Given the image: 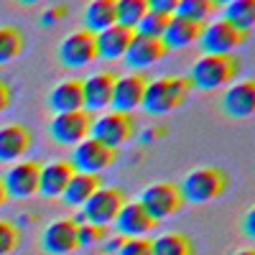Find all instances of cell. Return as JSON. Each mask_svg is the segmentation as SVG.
<instances>
[{
  "instance_id": "obj_9",
  "label": "cell",
  "mask_w": 255,
  "mask_h": 255,
  "mask_svg": "<svg viewBox=\"0 0 255 255\" xmlns=\"http://www.w3.org/2000/svg\"><path fill=\"white\" fill-rule=\"evenodd\" d=\"M69 161L74 166V171H79V174H97L100 176V171L110 168L118 161V151L115 148L102 145L95 138H84L82 143L74 145Z\"/></svg>"
},
{
  "instance_id": "obj_12",
  "label": "cell",
  "mask_w": 255,
  "mask_h": 255,
  "mask_svg": "<svg viewBox=\"0 0 255 255\" xmlns=\"http://www.w3.org/2000/svg\"><path fill=\"white\" fill-rule=\"evenodd\" d=\"M38 176H41V161H20L8 168V174L3 176L8 197L26 199L38 194Z\"/></svg>"
},
{
  "instance_id": "obj_37",
  "label": "cell",
  "mask_w": 255,
  "mask_h": 255,
  "mask_svg": "<svg viewBox=\"0 0 255 255\" xmlns=\"http://www.w3.org/2000/svg\"><path fill=\"white\" fill-rule=\"evenodd\" d=\"M245 235L253 240L255 238V209H250L245 215Z\"/></svg>"
},
{
  "instance_id": "obj_16",
  "label": "cell",
  "mask_w": 255,
  "mask_h": 255,
  "mask_svg": "<svg viewBox=\"0 0 255 255\" xmlns=\"http://www.w3.org/2000/svg\"><path fill=\"white\" fill-rule=\"evenodd\" d=\"M156 225L158 222L143 209L140 202H125L115 217V230L120 232V238H143Z\"/></svg>"
},
{
  "instance_id": "obj_21",
  "label": "cell",
  "mask_w": 255,
  "mask_h": 255,
  "mask_svg": "<svg viewBox=\"0 0 255 255\" xmlns=\"http://www.w3.org/2000/svg\"><path fill=\"white\" fill-rule=\"evenodd\" d=\"M49 108L61 115V113H74L84 110V90L82 79H64L49 92Z\"/></svg>"
},
{
  "instance_id": "obj_29",
  "label": "cell",
  "mask_w": 255,
  "mask_h": 255,
  "mask_svg": "<svg viewBox=\"0 0 255 255\" xmlns=\"http://www.w3.org/2000/svg\"><path fill=\"white\" fill-rule=\"evenodd\" d=\"M215 13H217L215 0H179V8H176V15L197 20V23H207Z\"/></svg>"
},
{
  "instance_id": "obj_18",
  "label": "cell",
  "mask_w": 255,
  "mask_h": 255,
  "mask_svg": "<svg viewBox=\"0 0 255 255\" xmlns=\"http://www.w3.org/2000/svg\"><path fill=\"white\" fill-rule=\"evenodd\" d=\"M222 110L225 115L235 120H248L255 113V82L245 79V82L232 84L222 97Z\"/></svg>"
},
{
  "instance_id": "obj_3",
  "label": "cell",
  "mask_w": 255,
  "mask_h": 255,
  "mask_svg": "<svg viewBox=\"0 0 255 255\" xmlns=\"http://www.w3.org/2000/svg\"><path fill=\"white\" fill-rule=\"evenodd\" d=\"M227 174L217 166H204V168H194L191 174H186V179L179 184L184 202L191 204H207L215 202L217 197H222L227 191Z\"/></svg>"
},
{
  "instance_id": "obj_30",
  "label": "cell",
  "mask_w": 255,
  "mask_h": 255,
  "mask_svg": "<svg viewBox=\"0 0 255 255\" xmlns=\"http://www.w3.org/2000/svg\"><path fill=\"white\" fill-rule=\"evenodd\" d=\"M168 18H171V15H161V13H151V10H148L143 15V20L135 26V33L151 36V38H163V31L168 26Z\"/></svg>"
},
{
  "instance_id": "obj_15",
  "label": "cell",
  "mask_w": 255,
  "mask_h": 255,
  "mask_svg": "<svg viewBox=\"0 0 255 255\" xmlns=\"http://www.w3.org/2000/svg\"><path fill=\"white\" fill-rule=\"evenodd\" d=\"M77 222L74 220H56L51 222L44 235H41V248L49 255H69L74 250H79V240H77Z\"/></svg>"
},
{
  "instance_id": "obj_28",
  "label": "cell",
  "mask_w": 255,
  "mask_h": 255,
  "mask_svg": "<svg viewBox=\"0 0 255 255\" xmlns=\"http://www.w3.org/2000/svg\"><path fill=\"white\" fill-rule=\"evenodd\" d=\"M26 36L15 26H0V64H8L23 54Z\"/></svg>"
},
{
  "instance_id": "obj_33",
  "label": "cell",
  "mask_w": 255,
  "mask_h": 255,
  "mask_svg": "<svg viewBox=\"0 0 255 255\" xmlns=\"http://www.w3.org/2000/svg\"><path fill=\"white\" fill-rule=\"evenodd\" d=\"M115 255H153L148 238H125Z\"/></svg>"
},
{
  "instance_id": "obj_14",
  "label": "cell",
  "mask_w": 255,
  "mask_h": 255,
  "mask_svg": "<svg viewBox=\"0 0 255 255\" xmlns=\"http://www.w3.org/2000/svg\"><path fill=\"white\" fill-rule=\"evenodd\" d=\"M33 148V133L31 128L20 125V123H10L0 128V161L10 163V161H20L23 156L31 153Z\"/></svg>"
},
{
  "instance_id": "obj_40",
  "label": "cell",
  "mask_w": 255,
  "mask_h": 255,
  "mask_svg": "<svg viewBox=\"0 0 255 255\" xmlns=\"http://www.w3.org/2000/svg\"><path fill=\"white\" fill-rule=\"evenodd\" d=\"M227 3H232V0H215V5H217V8H225Z\"/></svg>"
},
{
  "instance_id": "obj_2",
  "label": "cell",
  "mask_w": 255,
  "mask_h": 255,
  "mask_svg": "<svg viewBox=\"0 0 255 255\" xmlns=\"http://www.w3.org/2000/svg\"><path fill=\"white\" fill-rule=\"evenodd\" d=\"M189 95H191L189 77H161V79L148 82L140 108L151 115H166V113L179 110L189 100Z\"/></svg>"
},
{
  "instance_id": "obj_41",
  "label": "cell",
  "mask_w": 255,
  "mask_h": 255,
  "mask_svg": "<svg viewBox=\"0 0 255 255\" xmlns=\"http://www.w3.org/2000/svg\"><path fill=\"white\" fill-rule=\"evenodd\" d=\"M235 255H255L253 250H240V253H235Z\"/></svg>"
},
{
  "instance_id": "obj_19",
  "label": "cell",
  "mask_w": 255,
  "mask_h": 255,
  "mask_svg": "<svg viewBox=\"0 0 255 255\" xmlns=\"http://www.w3.org/2000/svg\"><path fill=\"white\" fill-rule=\"evenodd\" d=\"M115 74L113 72H97L90 79H82V90H84V110L97 113L105 110L113 100V87H115Z\"/></svg>"
},
{
  "instance_id": "obj_32",
  "label": "cell",
  "mask_w": 255,
  "mask_h": 255,
  "mask_svg": "<svg viewBox=\"0 0 255 255\" xmlns=\"http://www.w3.org/2000/svg\"><path fill=\"white\" fill-rule=\"evenodd\" d=\"M105 227H97V225H90V222H84L77 227V240H79V248H87V245H97L105 240Z\"/></svg>"
},
{
  "instance_id": "obj_27",
  "label": "cell",
  "mask_w": 255,
  "mask_h": 255,
  "mask_svg": "<svg viewBox=\"0 0 255 255\" xmlns=\"http://www.w3.org/2000/svg\"><path fill=\"white\" fill-rule=\"evenodd\" d=\"M148 13V0H115V23L135 31V26Z\"/></svg>"
},
{
  "instance_id": "obj_4",
  "label": "cell",
  "mask_w": 255,
  "mask_h": 255,
  "mask_svg": "<svg viewBox=\"0 0 255 255\" xmlns=\"http://www.w3.org/2000/svg\"><path fill=\"white\" fill-rule=\"evenodd\" d=\"M138 202L143 204V209H145L156 222L179 215V212L184 209V204H186L184 197H181L179 184H171V181H158V184L145 186Z\"/></svg>"
},
{
  "instance_id": "obj_20",
  "label": "cell",
  "mask_w": 255,
  "mask_h": 255,
  "mask_svg": "<svg viewBox=\"0 0 255 255\" xmlns=\"http://www.w3.org/2000/svg\"><path fill=\"white\" fill-rule=\"evenodd\" d=\"M202 28H204V23H197V20H189V18H181V15H171L166 31H163V44L168 46V51L186 49V46L199 41Z\"/></svg>"
},
{
  "instance_id": "obj_25",
  "label": "cell",
  "mask_w": 255,
  "mask_h": 255,
  "mask_svg": "<svg viewBox=\"0 0 255 255\" xmlns=\"http://www.w3.org/2000/svg\"><path fill=\"white\" fill-rule=\"evenodd\" d=\"M222 20H227L230 26H235L243 33H253V26H255V0H232V3H227Z\"/></svg>"
},
{
  "instance_id": "obj_17",
  "label": "cell",
  "mask_w": 255,
  "mask_h": 255,
  "mask_svg": "<svg viewBox=\"0 0 255 255\" xmlns=\"http://www.w3.org/2000/svg\"><path fill=\"white\" fill-rule=\"evenodd\" d=\"M74 166L69 158H59V161H51V163H41V176H38V191L44 197H61L67 184L72 181L74 176Z\"/></svg>"
},
{
  "instance_id": "obj_5",
  "label": "cell",
  "mask_w": 255,
  "mask_h": 255,
  "mask_svg": "<svg viewBox=\"0 0 255 255\" xmlns=\"http://www.w3.org/2000/svg\"><path fill=\"white\" fill-rule=\"evenodd\" d=\"M128 202L125 191L118 186H100L95 194L82 204V217L84 222L97 225V227H108L110 222H115L118 212L123 209V204Z\"/></svg>"
},
{
  "instance_id": "obj_26",
  "label": "cell",
  "mask_w": 255,
  "mask_h": 255,
  "mask_svg": "<svg viewBox=\"0 0 255 255\" xmlns=\"http://www.w3.org/2000/svg\"><path fill=\"white\" fill-rule=\"evenodd\" d=\"M153 255H194V240L184 232H166V235L151 240Z\"/></svg>"
},
{
  "instance_id": "obj_8",
  "label": "cell",
  "mask_w": 255,
  "mask_h": 255,
  "mask_svg": "<svg viewBox=\"0 0 255 255\" xmlns=\"http://www.w3.org/2000/svg\"><path fill=\"white\" fill-rule=\"evenodd\" d=\"M250 33L238 31L235 26H230L227 20H215V23H204L202 36L197 44L202 46L204 54H235V49L248 44Z\"/></svg>"
},
{
  "instance_id": "obj_13",
  "label": "cell",
  "mask_w": 255,
  "mask_h": 255,
  "mask_svg": "<svg viewBox=\"0 0 255 255\" xmlns=\"http://www.w3.org/2000/svg\"><path fill=\"white\" fill-rule=\"evenodd\" d=\"M168 54V46L163 44V38H151V36H140V33H133V41L125 51V64L130 69H138L143 72L145 67L161 61L163 56Z\"/></svg>"
},
{
  "instance_id": "obj_35",
  "label": "cell",
  "mask_w": 255,
  "mask_h": 255,
  "mask_svg": "<svg viewBox=\"0 0 255 255\" xmlns=\"http://www.w3.org/2000/svg\"><path fill=\"white\" fill-rule=\"evenodd\" d=\"M10 102H13V90H10V84L5 79H0V115H3L8 108H10Z\"/></svg>"
},
{
  "instance_id": "obj_6",
  "label": "cell",
  "mask_w": 255,
  "mask_h": 255,
  "mask_svg": "<svg viewBox=\"0 0 255 255\" xmlns=\"http://www.w3.org/2000/svg\"><path fill=\"white\" fill-rule=\"evenodd\" d=\"M135 135V118L130 113H108L102 118H95L92 123V130H90V138L100 140L102 145L108 148H118L125 145Z\"/></svg>"
},
{
  "instance_id": "obj_34",
  "label": "cell",
  "mask_w": 255,
  "mask_h": 255,
  "mask_svg": "<svg viewBox=\"0 0 255 255\" xmlns=\"http://www.w3.org/2000/svg\"><path fill=\"white\" fill-rule=\"evenodd\" d=\"M179 0H148V10L161 13V15H176Z\"/></svg>"
},
{
  "instance_id": "obj_24",
  "label": "cell",
  "mask_w": 255,
  "mask_h": 255,
  "mask_svg": "<svg viewBox=\"0 0 255 255\" xmlns=\"http://www.w3.org/2000/svg\"><path fill=\"white\" fill-rule=\"evenodd\" d=\"M110 26H115V0H92L84 10V31L97 36Z\"/></svg>"
},
{
  "instance_id": "obj_23",
  "label": "cell",
  "mask_w": 255,
  "mask_h": 255,
  "mask_svg": "<svg viewBox=\"0 0 255 255\" xmlns=\"http://www.w3.org/2000/svg\"><path fill=\"white\" fill-rule=\"evenodd\" d=\"M100 186H102V179H100L97 174H79V171H77V174L72 176V181L67 184V189H64L61 199L67 202L69 207H82Z\"/></svg>"
},
{
  "instance_id": "obj_10",
  "label": "cell",
  "mask_w": 255,
  "mask_h": 255,
  "mask_svg": "<svg viewBox=\"0 0 255 255\" xmlns=\"http://www.w3.org/2000/svg\"><path fill=\"white\" fill-rule=\"evenodd\" d=\"M97 59V41L90 31H74L59 44V61L67 69H84Z\"/></svg>"
},
{
  "instance_id": "obj_38",
  "label": "cell",
  "mask_w": 255,
  "mask_h": 255,
  "mask_svg": "<svg viewBox=\"0 0 255 255\" xmlns=\"http://www.w3.org/2000/svg\"><path fill=\"white\" fill-rule=\"evenodd\" d=\"M8 202V191H5V181H3V176H0V207H3Z\"/></svg>"
},
{
  "instance_id": "obj_11",
  "label": "cell",
  "mask_w": 255,
  "mask_h": 255,
  "mask_svg": "<svg viewBox=\"0 0 255 255\" xmlns=\"http://www.w3.org/2000/svg\"><path fill=\"white\" fill-rule=\"evenodd\" d=\"M148 74L145 72H133V74H125L115 79V87H113V100L110 105L115 108V113H130L135 108H140L145 87H148Z\"/></svg>"
},
{
  "instance_id": "obj_22",
  "label": "cell",
  "mask_w": 255,
  "mask_h": 255,
  "mask_svg": "<svg viewBox=\"0 0 255 255\" xmlns=\"http://www.w3.org/2000/svg\"><path fill=\"white\" fill-rule=\"evenodd\" d=\"M133 33L130 28H123V26H110V28H105L102 33L95 36L97 41V59H123L128 46H130V41H133Z\"/></svg>"
},
{
  "instance_id": "obj_1",
  "label": "cell",
  "mask_w": 255,
  "mask_h": 255,
  "mask_svg": "<svg viewBox=\"0 0 255 255\" xmlns=\"http://www.w3.org/2000/svg\"><path fill=\"white\" fill-rule=\"evenodd\" d=\"M240 69H243V64L238 54H204L191 67V74H189L191 90L212 92L217 87H225V84L235 82Z\"/></svg>"
},
{
  "instance_id": "obj_7",
  "label": "cell",
  "mask_w": 255,
  "mask_h": 255,
  "mask_svg": "<svg viewBox=\"0 0 255 255\" xmlns=\"http://www.w3.org/2000/svg\"><path fill=\"white\" fill-rule=\"evenodd\" d=\"M95 115L90 110H74V113H61L54 115L49 123V135L59 145H77L84 138H90Z\"/></svg>"
},
{
  "instance_id": "obj_31",
  "label": "cell",
  "mask_w": 255,
  "mask_h": 255,
  "mask_svg": "<svg viewBox=\"0 0 255 255\" xmlns=\"http://www.w3.org/2000/svg\"><path fill=\"white\" fill-rule=\"evenodd\" d=\"M20 245V230L10 220H0V255H10Z\"/></svg>"
},
{
  "instance_id": "obj_39",
  "label": "cell",
  "mask_w": 255,
  "mask_h": 255,
  "mask_svg": "<svg viewBox=\"0 0 255 255\" xmlns=\"http://www.w3.org/2000/svg\"><path fill=\"white\" fill-rule=\"evenodd\" d=\"M20 5H36V3H41V0H18Z\"/></svg>"
},
{
  "instance_id": "obj_36",
  "label": "cell",
  "mask_w": 255,
  "mask_h": 255,
  "mask_svg": "<svg viewBox=\"0 0 255 255\" xmlns=\"http://www.w3.org/2000/svg\"><path fill=\"white\" fill-rule=\"evenodd\" d=\"M64 15H67V8H64V5L46 10V13H44V26H51V23H56V20H59V18H64Z\"/></svg>"
}]
</instances>
